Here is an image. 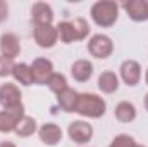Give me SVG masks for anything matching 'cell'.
I'll return each instance as SVG.
<instances>
[{
  "mask_svg": "<svg viewBox=\"0 0 148 147\" xmlns=\"http://www.w3.org/2000/svg\"><path fill=\"white\" fill-rule=\"evenodd\" d=\"M91 21L100 28H110L119 19V3L114 0H98L90 9Z\"/></svg>",
  "mask_w": 148,
  "mask_h": 147,
  "instance_id": "obj_1",
  "label": "cell"
},
{
  "mask_svg": "<svg viewBox=\"0 0 148 147\" xmlns=\"http://www.w3.org/2000/svg\"><path fill=\"white\" fill-rule=\"evenodd\" d=\"M105 111H107V102L103 101V97L91 94V92L79 94L77 107H76V112L79 116L88 118V119H98L105 114Z\"/></svg>",
  "mask_w": 148,
  "mask_h": 147,
  "instance_id": "obj_2",
  "label": "cell"
},
{
  "mask_svg": "<svg viewBox=\"0 0 148 147\" xmlns=\"http://www.w3.org/2000/svg\"><path fill=\"white\" fill-rule=\"evenodd\" d=\"M88 52L95 59H107L114 52V42L103 33H97L88 40Z\"/></svg>",
  "mask_w": 148,
  "mask_h": 147,
  "instance_id": "obj_3",
  "label": "cell"
},
{
  "mask_svg": "<svg viewBox=\"0 0 148 147\" xmlns=\"http://www.w3.org/2000/svg\"><path fill=\"white\" fill-rule=\"evenodd\" d=\"M67 135H69V139L74 144L84 146V144H88L93 139V126L88 121H84V119H76L73 123H69Z\"/></svg>",
  "mask_w": 148,
  "mask_h": 147,
  "instance_id": "obj_4",
  "label": "cell"
},
{
  "mask_svg": "<svg viewBox=\"0 0 148 147\" xmlns=\"http://www.w3.org/2000/svg\"><path fill=\"white\" fill-rule=\"evenodd\" d=\"M0 106L2 109H12V107L23 106V92L16 83L0 85Z\"/></svg>",
  "mask_w": 148,
  "mask_h": 147,
  "instance_id": "obj_5",
  "label": "cell"
},
{
  "mask_svg": "<svg viewBox=\"0 0 148 147\" xmlns=\"http://www.w3.org/2000/svg\"><path fill=\"white\" fill-rule=\"evenodd\" d=\"M33 38H35V42H36L38 47H41V49H52V47H55L57 42H59L57 26H53V24L35 26V28H33Z\"/></svg>",
  "mask_w": 148,
  "mask_h": 147,
  "instance_id": "obj_6",
  "label": "cell"
},
{
  "mask_svg": "<svg viewBox=\"0 0 148 147\" xmlns=\"http://www.w3.org/2000/svg\"><path fill=\"white\" fill-rule=\"evenodd\" d=\"M119 80H122L127 87H136L141 80V66L134 59H126L119 68Z\"/></svg>",
  "mask_w": 148,
  "mask_h": 147,
  "instance_id": "obj_7",
  "label": "cell"
},
{
  "mask_svg": "<svg viewBox=\"0 0 148 147\" xmlns=\"http://www.w3.org/2000/svg\"><path fill=\"white\" fill-rule=\"evenodd\" d=\"M23 116H24V106L2 109L0 111V133H12Z\"/></svg>",
  "mask_w": 148,
  "mask_h": 147,
  "instance_id": "obj_8",
  "label": "cell"
},
{
  "mask_svg": "<svg viewBox=\"0 0 148 147\" xmlns=\"http://www.w3.org/2000/svg\"><path fill=\"white\" fill-rule=\"evenodd\" d=\"M29 66L33 73V81L36 85H47L48 78L53 73V62L47 57H36Z\"/></svg>",
  "mask_w": 148,
  "mask_h": 147,
  "instance_id": "obj_9",
  "label": "cell"
},
{
  "mask_svg": "<svg viewBox=\"0 0 148 147\" xmlns=\"http://www.w3.org/2000/svg\"><path fill=\"white\" fill-rule=\"evenodd\" d=\"M21 54V40L16 33H3L0 37V55L7 59H16Z\"/></svg>",
  "mask_w": 148,
  "mask_h": 147,
  "instance_id": "obj_10",
  "label": "cell"
},
{
  "mask_svg": "<svg viewBox=\"0 0 148 147\" xmlns=\"http://www.w3.org/2000/svg\"><path fill=\"white\" fill-rule=\"evenodd\" d=\"M122 9L126 10L127 17L136 23L148 21V0H127L122 3Z\"/></svg>",
  "mask_w": 148,
  "mask_h": 147,
  "instance_id": "obj_11",
  "label": "cell"
},
{
  "mask_svg": "<svg viewBox=\"0 0 148 147\" xmlns=\"http://www.w3.org/2000/svg\"><path fill=\"white\" fill-rule=\"evenodd\" d=\"M31 21L35 26H47L53 21V9L47 2H36L31 5Z\"/></svg>",
  "mask_w": 148,
  "mask_h": 147,
  "instance_id": "obj_12",
  "label": "cell"
},
{
  "mask_svg": "<svg viewBox=\"0 0 148 147\" xmlns=\"http://www.w3.org/2000/svg\"><path fill=\"white\" fill-rule=\"evenodd\" d=\"M62 128L55 123H45L38 128V137L45 146H57L62 140Z\"/></svg>",
  "mask_w": 148,
  "mask_h": 147,
  "instance_id": "obj_13",
  "label": "cell"
},
{
  "mask_svg": "<svg viewBox=\"0 0 148 147\" xmlns=\"http://www.w3.org/2000/svg\"><path fill=\"white\" fill-rule=\"evenodd\" d=\"M77 99H79V92H76L71 87H67L66 90L57 94V104L64 112H76Z\"/></svg>",
  "mask_w": 148,
  "mask_h": 147,
  "instance_id": "obj_14",
  "label": "cell"
},
{
  "mask_svg": "<svg viewBox=\"0 0 148 147\" xmlns=\"http://www.w3.org/2000/svg\"><path fill=\"white\" fill-rule=\"evenodd\" d=\"M71 76L76 81H79V83L88 81L93 76V64L88 59H77V61H74L73 66H71Z\"/></svg>",
  "mask_w": 148,
  "mask_h": 147,
  "instance_id": "obj_15",
  "label": "cell"
},
{
  "mask_svg": "<svg viewBox=\"0 0 148 147\" xmlns=\"http://www.w3.org/2000/svg\"><path fill=\"white\" fill-rule=\"evenodd\" d=\"M136 114H138L136 106L133 102H129V101H121L115 106V109H114L115 119L121 121V123H131V121H134L136 119Z\"/></svg>",
  "mask_w": 148,
  "mask_h": 147,
  "instance_id": "obj_16",
  "label": "cell"
},
{
  "mask_svg": "<svg viewBox=\"0 0 148 147\" xmlns=\"http://www.w3.org/2000/svg\"><path fill=\"white\" fill-rule=\"evenodd\" d=\"M97 85H98V90L102 94H114V92L119 90L121 80L114 71H103L98 76V83Z\"/></svg>",
  "mask_w": 148,
  "mask_h": 147,
  "instance_id": "obj_17",
  "label": "cell"
},
{
  "mask_svg": "<svg viewBox=\"0 0 148 147\" xmlns=\"http://www.w3.org/2000/svg\"><path fill=\"white\" fill-rule=\"evenodd\" d=\"M12 78L16 80V83L23 85V87H29L33 85V73H31V66L26 62H16L14 69H12Z\"/></svg>",
  "mask_w": 148,
  "mask_h": 147,
  "instance_id": "obj_18",
  "label": "cell"
},
{
  "mask_svg": "<svg viewBox=\"0 0 148 147\" xmlns=\"http://www.w3.org/2000/svg\"><path fill=\"white\" fill-rule=\"evenodd\" d=\"M38 132V123L35 118H31V116H23L21 119H19V123H17V126H16V130H14V133L17 135V137H31V135H35Z\"/></svg>",
  "mask_w": 148,
  "mask_h": 147,
  "instance_id": "obj_19",
  "label": "cell"
},
{
  "mask_svg": "<svg viewBox=\"0 0 148 147\" xmlns=\"http://www.w3.org/2000/svg\"><path fill=\"white\" fill-rule=\"evenodd\" d=\"M57 33H59V40L62 43H73L77 42V35L74 31L73 21H60L57 24Z\"/></svg>",
  "mask_w": 148,
  "mask_h": 147,
  "instance_id": "obj_20",
  "label": "cell"
},
{
  "mask_svg": "<svg viewBox=\"0 0 148 147\" xmlns=\"http://www.w3.org/2000/svg\"><path fill=\"white\" fill-rule=\"evenodd\" d=\"M47 87L57 95V94H60L62 90H66L69 85H67V78L64 76L62 73H52V76L48 78V81H47Z\"/></svg>",
  "mask_w": 148,
  "mask_h": 147,
  "instance_id": "obj_21",
  "label": "cell"
},
{
  "mask_svg": "<svg viewBox=\"0 0 148 147\" xmlns=\"http://www.w3.org/2000/svg\"><path fill=\"white\" fill-rule=\"evenodd\" d=\"M73 26H74V31L77 35V42L79 40H84V38L90 35V24L84 17H76L73 19Z\"/></svg>",
  "mask_w": 148,
  "mask_h": 147,
  "instance_id": "obj_22",
  "label": "cell"
},
{
  "mask_svg": "<svg viewBox=\"0 0 148 147\" xmlns=\"http://www.w3.org/2000/svg\"><path fill=\"white\" fill-rule=\"evenodd\" d=\"M109 147H136V140L127 133H119L114 137Z\"/></svg>",
  "mask_w": 148,
  "mask_h": 147,
  "instance_id": "obj_23",
  "label": "cell"
},
{
  "mask_svg": "<svg viewBox=\"0 0 148 147\" xmlns=\"http://www.w3.org/2000/svg\"><path fill=\"white\" fill-rule=\"evenodd\" d=\"M14 66H16V62H14L12 59H7V57H2V55H0V78L12 76Z\"/></svg>",
  "mask_w": 148,
  "mask_h": 147,
  "instance_id": "obj_24",
  "label": "cell"
},
{
  "mask_svg": "<svg viewBox=\"0 0 148 147\" xmlns=\"http://www.w3.org/2000/svg\"><path fill=\"white\" fill-rule=\"evenodd\" d=\"M9 17V3L5 0H0V23L7 21Z\"/></svg>",
  "mask_w": 148,
  "mask_h": 147,
  "instance_id": "obj_25",
  "label": "cell"
},
{
  "mask_svg": "<svg viewBox=\"0 0 148 147\" xmlns=\"http://www.w3.org/2000/svg\"><path fill=\"white\" fill-rule=\"evenodd\" d=\"M0 147H17V146L10 140H3V142H0Z\"/></svg>",
  "mask_w": 148,
  "mask_h": 147,
  "instance_id": "obj_26",
  "label": "cell"
},
{
  "mask_svg": "<svg viewBox=\"0 0 148 147\" xmlns=\"http://www.w3.org/2000/svg\"><path fill=\"white\" fill-rule=\"evenodd\" d=\"M145 109L148 111V94L145 95Z\"/></svg>",
  "mask_w": 148,
  "mask_h": 147,
  "instance_id": "obj_27",
  "label": "cell"
},
{
  "mask_svg": "<svg viewBox=\"0 0 148 147\" xmlns=\"http://www.w3.org/2000/svg\"><path fill=\"white\" fill-rule=\"evenodd\" d=\"M145 81H147V85H148V69H147V74H145Z\"/></svg>",
  "mask_w": 148,
  "mask_h": 147,
  "instance_id": "obj_28",
  "label": "cell"
},
{
  "mask_svg": "<svg viewBox=\"0 0 148 147\" xmlns=\"http://www.w3.org/2000/svg\"><path fill=\"white\" fill-rule=\"evenodd\" d=\"M136 147H147V146H141V144H136Z\"/></svg>",
  "mask_w": 148,
  "mask_h": 147,
  "instance_id": "obj_29",
  "label": "cell"
}]
</instances>
